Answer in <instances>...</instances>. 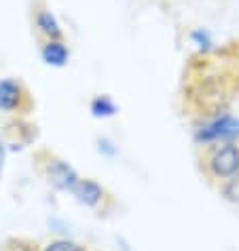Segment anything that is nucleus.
<instances>
[{"label":"nucleus","mask_w":239,"mask_h":251,"mask_svg":"<svg viewBox=\"0 0 239 251\" xmlns=\"http://www.w3.org/2000/svg\"><path fill=\"white\" fill-rule=\"evenodd\" d=\"M11 251H34L32 247H24V245H17V247H13Z\"/></svg>","instance_id":"nucleus-11"},{"label":"nucleus","mask_w":239,"mask_h":251,"mask_svg":"<svg viewBox=\"0 0 239 251\" xmlns=\"http://www.w3.org/2000/svg\"><path fill=\"white\" fill-rule=\"evenodd\" d=\"M38 163H40V171H43L45 179L49 182V186L55 188V190L72 192L74 186L79 184V179H81L79 171H76L68 160H64L58 154H53V152L43 150L38 154Z\"/></svg>","instance_id":"nucleus-1"},{"label":"nucleus","mask_w":239,"mask_h":251,"mask_svg":"<svg viewBox=\"0 0 239 251\" xmlns=\"http://www.w3.org/2000/svg\"><path fill=\"white\" fill-rule=\"evenodd\" d=\"M30 108H32V100L22 80L11 78V76L0 80V112L22 114L28 112Z\"/></svg>","instance_id":"nucleus-3"},{"label":"nucleus","mask_w":239,"mask_h":251,"mask_svg":"<svg viewBox=\"0 0 239 251\" xmlns=\"http://www.w3.org/2000/svg\"><path fill=\"white\" fill-rule=\"evenodd\" d=\"M89 112L93 118H112L119 112V106L110 95H95L89 101Z\"/></svg>","instance_id":"nucleus-7"},{"label":"nucleus","mask_w":239,"mask_h":251,"mask_svg":"<svg viewBox=\"0 0 239 251\" xmlns=\"http://www.w3.org/2000/svg\"><path fill=\"white\" fill-rule=\"evenodd\" d=\"M40 59L43 64L49 68H64L70 61V49L68 45L61 40H47V43L40 47Z\"/></svg>","instance_id":"nucleus-5"},{"label":"nucleus","mask_w":239,"mask_h":251,"mask_svg":"<svg viewBox=\"0 0 239 251\" xmlns=\"http://www.w3.org/2000/svg\"><path fill=\"white\" fill-rule=\"evenodd\" d=\"M43 251H87V249L70 239H55L51 243H47Z\"/></svg>","instance_id":"nucleus-10"},{"label":"nucleus","mask_w":239,"mask_h":251,"mask_svg":"<svg viewBox=\"0 0 239 251\" xmlns=\"http://www.w3.org/2000/svg\"><path fill=\"white\" fill-rule=\"evenodd\" d=\"M2 160H4V146L0 142V167H2Z\"/></svg>","instance_id":"nucleus-12"},{"label":"nucleus","mask_w":239,"mask_h":251,"mask_svg":"<svg viewBox=\"0 0 239 251\" xmlns=\"http://www.w3.org/2000/svg\"><path fill=\"white\" fill-rule=\"evenodd\" d=\"M34 24H36V30L43 34L47 40H61L64 38L61 24L58 22V17H55L49 9H38L34 13Z\"/></svg>","instance_id":"nucleus-6"},{"label":"nucleus","mask_w":239,"mask_h":251,"mask_svg":"<svg viewBox=\"0 0 239 251\" xmlns=\"http://www.w3.org/2000/svg\"><path fill=\"white\" fill-rule=\"evenodd\" d=\"M188 38H191V43L195 45L197 51H199V55H209L214 51V38L206 27H197V30H193L188 34Z\"/></svg>","instance_id":"nucleus-8"},{"label":"nucleus","mask_w":239,"mask_h":251,"mask_svg":"<svg viewBox=\"0 0 239 251\" xmlns=\"http://www.w3.org/2000/svg\"><path fill=\"white\" fill-rule=\"evenodd\" d=\"M70 194L76 199V203H81L83 207H89V209H97L102 205V201L108 197L106 188L93 177H81Z\"/></svg>","instance_id":"nucleus-4"},{"label":"nucleus","mask_w":239,"mask_h":251,"mask_svg":"<svg viewBox=\"0 0 239 251\" xmlns=\"http://www.w3.org/2000/svg\"><path fill=\"white\" fill-rule=\"evenodd\" d=\"M206 173L212 179L224 182L239 173V144L212 146L206 156Z\"/></svg>","instance_id":"nucleus-2"},{"label":"nucleus","mask_w":239,"mask_h":251,"mask_svg":"<svg viewBox=\"0 0 239 251\" xmlns=\"http://www.w3.org/2000/svg\"><path fill=\"white\" fill-rule=\"evenodd\" d=\"M220 197L233 205H239V173L220 184Z\"/></svg>","instance_id":"nucleus-9"}]
</instances>
